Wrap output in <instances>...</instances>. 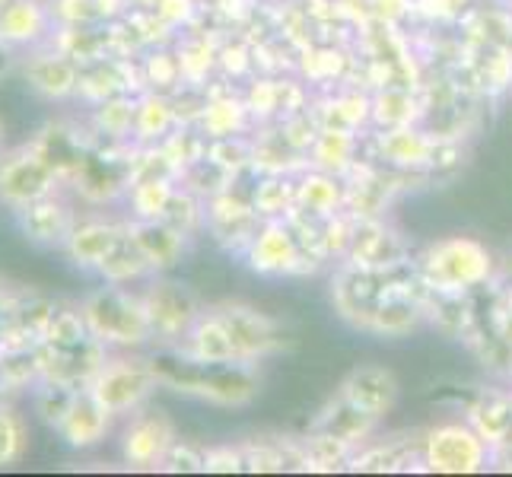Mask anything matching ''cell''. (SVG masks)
Instances as JSON below:
<instances>
[{"instance_id": "obj_9", "label": "cell", "mask_w": 512, "mask_h": 477, "mask_svg": "<svg viewBox=\"0 0 512 477\" xmlns=\"http://www.w3.org/2000/svg\"><path fill=\"white\" fill-rule=\"evenodd\" d=\"M29 449V430L26 420L16 414L10 404L0 408V468L16 465Z\"/></svg>"}, {"instance_id": "obj_7", "label": "cell", "mask_w": 512, "mask_h": 477, "mask_svg": "<svg viewBox=\"0 0 512 477\" xmlns=\"http://www.w3.org/2000/svg\"><path fill=\"white\" fill-rule=\"evenodd\" d=\"M26 80L39 96L45 99H64L77 90V67L70 64L64 55L55 51H42V55H32L26 61Z\"/></svg>"}, {"instance_id": "obj_2", "label": "cell", "mask_w": 512, "mask_h": 477, "mask_svg": "<svg viewBox=\"0 0 512 477\" xmlns=\"http://www.w3.org/2000/svg\"><path fill=\"white\" fill-rule=\"evenodd\" d=\"M83 318L90 325L93 338L99 341H118V344H137L144 341L150 328V312L140 309L134 299L121 290H99L83 303Z\"/></svg>"}, {"instance_id": "obj_6", "label": "cell", "mask_w": 512, "mask_h": 477, "mask_svg": "<svg viewBox=\"0 0 512 477\" xmlns=\"http://www.w3.org/2000/svg\"><path fill=\"white\" fill-rule=\"evenodd\" d=\"M48 32V10L42 0H4L0 4V45L26 48Z\"/></svg>"}, {"instance_id": "obj_3", "label": "cell", "mask_w": 512, "mask_h": 477, "mask_svg": "<svg viewBox=\"0 0 512 477\" xmlns=\"http://www.w3.org/2000/svg\"><path fill=\"white\" fill-rule=\"evenodd\" d=\"M150 382H153V376L144 366H137L131 360H115V363L99 366V373L93 376L90 388L105 408L115 414V411L134 408V404L150 392Z\"/></svg>"}, {"instance_id": "obj_13", "label": "cell", "mask_w": 512, "mask_h": 477, "mask_svg": "<svg viewBox=\"0 0 512 477\" xmlns=\"http://www.w3.org/2000/svg\"><path fill=\"white\" fill-rule=\"evenodd\" d=\"M0 140H4V125H0Z\"/></svg>"}, {"instance_id": "obj_4", "label": "cell", "mask_w": 512, "mask_h": 477, "mask_svg": "<svg viewBox=\"0 0 512 477\" xmlns=\"http://www.w3.org/2000/svg\"><path fill=\"white\" fill-rule=\"evenodd\" d=\"M16 217H20V226L23 233L35 242V245H64L70 229H74V214H70V207L64 198L55 194H45L39 201H29L26 207L16 210Z\"/></svg>"}, {"instance_id": "obj_1", "label": "cell", "mask_w": 512, "mask_h": 477, "mask_svg": "<svg viewBox=\"0 0 512 477\" xmlns=\"http://www.w3.org/2000/svg\"><path fill=\"white\" fill-rule=\"evenodd\" d=\"M58 179L61 172L35 144L16 147L0 156V201L13 210L26 207L29 201H39L45 194H55Z\"/></svg>"}, {"instance_id": "obj_10", "label": "cell", "mask_w": 512, "mask_h": 477, "mask_svg": "<svg viewBox=\"0 0 512 477\" xmlns=\"http://www.w3.org/2000/svg\"><path fill=\"white\" fill-rule=\"evenodd\" d=\"M144 249L137 245V239H128L125 236H118V242L112 245V252L102 258L99 264V271L109 277V280H121V277H128V274H137L140 268H144Z\"/></svg>"}, {"instance_id": "obj_12", "label": "cell", "mask_w": 512, "mask_h": 477, "mask_svg": "<svg viewBox=\"0 0 512 477\" xmlns=\"http://www.w3.org/2000/svg\"><path fill=\"white\" fill-rule=\"evenodd\" d=\"M10 395H13V388L7 385V379H4V373H0V408L10 401Z\"/></svg>"}, {"instance_id": "obj_8", "label": "cell", "mask_w": 512, "mask_h": 477, "mask_svg": "<svg viewBox=\"0 0 512 477\" xmlns=\"http://www.w3.org/2000/svg\"><path fill=\"white\" fill-rule=\"evenodd\" d=\"M115 242H118V229L99 220H83V223H74L64 245H67V255L74 258L80 268H99Z\"/></svg>"}, {"instance_id": "obj_11", "label": "cell", "mask_w": 512, "mask_h": 477, "mask_svg": "<svg viewBox=\"0 0 512 477\" xmlns=\"http://www.w3.org/2000/svg\"><path fill=\"white\" fill-rule=\"evenodd\" d=\"M163 449V430L160 423L153 420H137L134 427L128 430V439H125V452L134 462H147L156 452Z\"/></svg>"}, {"instance_id": "obj_5", "label": "cell", "mask_w": 512, "mask_h": 477, "mask_svg": "<svg viewBox=\"0 0 512 477\" xmlns=\"http://www.w3.org/2000/svg\"><path fill=\"white\" fill-rule=\"evenodd\" d=\"M109 414L112 411L93 395V388H77V395L70 401L64 420L58 423V433L77 449L93 446L105 436V430H109Z\"/></svg>"}]
</instances>
